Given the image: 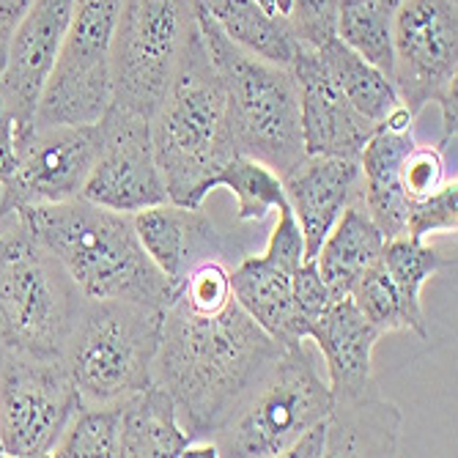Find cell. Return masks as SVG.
<instances>
[{
	"label": "cell",
	"mask_w": 458,
	"mask_h": 458,
	"mask_svg": "<svg viewBox=\"0 0 458 458\" xmlns=\"http://www.w3.org/2000/svg\"><path fill=\"white\" fill-rule=\"evenodd\" d=\"M280 182L305 239V261H313L332 225L362 198L360 157L305 154Z\"/></svg>",
	"instance_id": "e0dca14e"
},
{
	"label": "cell",
	"mask_w": 458,
	"mask_h": 458,
	"mask_svg": "<svg viewBox=\"0 0 458 458\" xmlns=\"http://www.w3.org/2000/svg\"><path fill=\"white\" fill-rule=\"evenodd\" d=\"M259 4H261L269 14L285 17V12H288V0H259Z\"/></svg>",
	"instance_id": "f35d334b"
},
{
	"label": "cell",
	"mask_w": 458,
	"mask_h": 458,
	"mask_svg": "<svg viewBox=\"0 0 458 458\" xmlns=\"http://www.w3.org/2000/svg\"><path fill=\"white\" fill-rule=\"evenodd\" d=\"M447 182H455V176L450 179L445 148L414 143V148L406 154V159L401 165V184H403V192L409 195V200L428 198V195L439 192Z\"/></svg>",
	"instance_id": "d6a6232c"
},
{
	"label": "cell",
	"mask_w": 458,
	"mask_h": 458,
	"mask_svg": "<svg viewBox=\"0 0 458 458\" xmlns=\"http://www.w3.org/2000/svg\"><path fill=\"white\" fill-rule=\"evenodd\" d=\"M198 28L223 80L236 151L264 162L283 179L305 157L294 77L288 69L239 47L200 6Z\"/></svg>",
	"instance_id": "277c9868"
},
{
	"label": "cell",
	"mask_w": 458,
	"mask_h": 458,
	"mask_svg": "<svg viewBox=\"0 0 458 458\" xmlns=\"http://www.w3.org/2000/svg\"><path fill=\"white\" fill-rule=\"evenodd\" d=\"M30 6H33V0H0V69L6 64L9 41Z\"/></svg>",
	"instance_id": "8d00e7d4"
},
{
	"label": "cell",
	"mask_w": 458,
	"mask_h": 458,
	"mask_svg": "<svg viewBox=\"0 0 458 458\" xmlns=\"http://www.w3.org/2000/svg\"><path fill=\"white\" fill-rule=\"evenodd\" d=\"M327 66V72L332 74V80L338 82V89L344 91V97L368 118L379 127V123L401 105L393 80L377 69L373 64H368L362 55H357L352 47H346L344 41L335 36L332 41H327L324 47L316 50Z\"/></svg>",
	"instance_id": "d4e9b609"
},
{
	"label": "cell",
	"mask_w": 458,
	"mask_h": 458,
	"mask_svg": "<svg viewBox=\"0 0 458 458\" xmlns=\"http://www.w3.org/2000/svg\"><path fill=\"white\" fill-rule=\"evenodd\" d=\"M72 6L74 0H33L9 41L6 64L0 69V99L14 118L17 143L33 132V118L55 69Z\"/></svg>",
	"instance_id": "5bb4252c"
},
{
	"label": "cell",
	"mask_w": 458,
	"mask_h": 458,
	"mask_svg": "<svg viewBox=\"0 0 458 458\" xmlns=\"http://www.w3.org/2000/svg\"><path fill=\"white\" fill-rule=\"evenodd\" d=\"M277 223L269 233V242H267V259L275 261L277 267H283L285 272L294 275L302 264H305V239H302V231H300V223L291 212L288 200L277 209Z\"/></svg>",
	"instance_id": "e575fe53"
},
{
	"label": "cell",
	"mask_w": 458,
	"mask_h": 458,
	"mask_svg": "<svg viewBox=\"0 0 458 458\" xmlns=\"http://www.w3.org/2000/svg\"><path fill=\"white\" fill-rule=\"evenodd\" d=\"M192 439L174 398L157 382L121 401L118 458H176Z\"/></svg>",
	"instance_id": "ffe728a7"
},
{
	"label": "cell",
	"mask_w": 458,
	"mask_h": 458,
	"mask_svg": "<svg viewBox=\"0 0 458 458\" xmlns=\"http://www.w3.org/2000/svg\"><path fill=\"white\" fill-rule=\"evenodd\" d=\"M398 0H341L338 38L393 80V20Z\"/></svg>",
	"instance_id": "484cf974"
},
{
	"label": "cell",
	"mask_w": 458,
	"mask_h": 458,
	"mask_svg": "<svg viewBox=\"0 0 458 458\" xmlns=\"http://www.w3.org/2000/svg\"><path fill=\"white\" fill-rule=\"evenodd\" d=\"M82 294L14 215L0 217V352L61 360Z\"/></svg>",
	"instance_id": "8992f818"
},
{
	"label": "cell",
	"mask_w": 458,
	"mask_h": 458,
	"mask_svg": "<svg viewBox=\"0 0 458 458\" xmlns=\"http://www.w3.org/2000/svg\"><path fill=\"white\" fill-rule=\"evenodd\" d=\"M329 385L321 382L305 341L285 344L277 362L212 437L220 455L275 458L285 455L310 426L327 418Z\"/></svg>",
	"instance_id": "ba28073f"
},
{
	"label": "cell",
	"mask_w": 458,
	"mask_h": 458,
	"mask_svg": "<svg viewBox=\"0 0 458 458\" xmlns=\"http://www.w3.org/2000/svg\"><path fill=\"white\" fill-rule=\"evenodd\" d=\"M102 148L97 123H55L36 127L17 143V165L0 184V217L28 206L64 203L82 195Z\"/></svg>",
	"instance_id": "7c38bea8"
},
{
	"label": "cell",
	"mask_w": 458,
	"mask_h": 458,
	"mask_svg": "<svg viewBox=\"0 0 458 458\" xmlns=\"http://www.w3.org/2000/svg\"><path fill=\"white\" fill-rule=\"evenodd\" d=\"M0 360H4V352H0Z\"/></svg>",
	"instance_id": "ab89813d"
},
{
	"label": "cell",
	"mask_w": 458,
	"mask_h": 458,
	"mask_svg": "<svg viewBox=\"0 0 458 458\" xmlns=\"http://www.w3.org/2000/svg\"><path fill=\"white\" fill-rule=\"evenodd\" d=\"M99 130L102 148L80 198L123 215H135L168 200L154 157L151 118L107 105L99 118Z\"/></svg>",
	"instance_id": "4fadbf2b"
},
{
	"label": "cell",
	"mask_w": 458,
	"mask_h": 458,
	"mask_svg": "<svg viewBox=\"0 0 458 458\" xmlns=\"http://www.w3.org/2000/svg\"><path fill=\"white\" fill-rule=\"evenodd\" d=\"M300 91V118L305 154L360 157L362 146L377 130L338 89L316 50L300 47L288 66Z\"/></svg>",
	"instance_id": "2e32d148"
},
{
	"label": "cell",
	"mask_w": 458,
	"mask_h": 458,
	"mask_svg": "<svg viewBox=\"0 0 458 458\" xmlns=\"http://www.w3.org/2000/svg\"><path fill=\"white\" fill-rule=\"evenodd\" d=\"M327 455H398L403 414L370 379L329 387Z\"/></svg>",
	"instance_id": "d6986e66"
},
{
	"label": "cell",
	"mask_w": 458,
	"mask_h": 458,
	"mask_svg": "<svg viewBox=\"0 0 458 458\" xmlns=\"http://www.w3.org/2000/svg\"><path fill=\"white\" fill-rule=\"evenodd\" d=\"M17 165V127L14 118L0 99V184H4Z\"/></svg>",
	"instance_id": "d590c367"
},
{
	"label": "cell",
	"mask_w": 458,
	"mask_h": 458,
	"mask_svg": "<svg viewBox=\"0 0 458 458\" xmlns=\"http://www.w3.org/2000/svg\"><path fill=\"white\" fill-rule=\"evenodd\" d=\"M151 143L168 200L192 209L203 206L215 176L239 154L223 80L203 45L200 28L168 94L151 115Z\"/></svg>",
	"instance_id": "3957f363"
},
{
	"label": "cell",
	"mask_w": 458,
	"mask_h": 458,
	"mask_svg": "<svg viewBox=\"0 0 458 458\" xmlns=\"http://www.w3.org/2000/svg\"><path fill=\"white\" fill-rule=\"evenodd\" d=\"M195 33V0H123L110 47V105L151 118Z\"/></svg>",
	"instance_id": "52a82bcc"
},
{
	"label": "cell",
	"mask_w": 458,
	"mask_h": 458,
	"mask_svg": "<svg viewBox=\"0 0 458 458\" xmlns=\"http://www.w3.org/2000/svg\"><path fill=\"white\" fill-rule=\"evenodd\" d=\"M385 242V233L368 217L362 203L349 206L332 225L313 259L332 297L341 300L352 294L354 283L382 259Z\"/></svg>",
	"instance_id": "603a6c76"
},
{
	"label": "cell",
	"mask_w": 458,
	"mask_h": 458,
	"mask_svg": "<svg viewBox=\"0 0 458 458\" xmlns=\"http://www.w3.org/2000/svg\"><path fill=\"white\" fill-rule=\"evenodd\" d=\"M285 455H291V458H318V455H327V426H324V420L310 426L294 445L288 447Z\"/></svg>",
	"instance_id": "74e56055"
},
{
	"label": "cell",
	"mask_w": 458,
	"mask_h": 458,
	"mask_svg": "<svg viewBox=\"0 0 458 458\" xmlns=\"http://www.w3.org/2000/svg\"><path fill=\"white\" fill-rule=\"evenodd\" d=\"M458 4L398 0L393 20V86L398 102L418 118L428 105L442 110V140L455 143Z\"/></svg>",
	"instance_id": "9c48e42d"
},
{
	"label": "cell",
	"mask_w": 458,
	"mask_h": 458,
	"mask_svg": "<svg viewBox=\"0 0 458 458\" xmlns=\"http://www.w3.org/2000/svg\"><path fill=\"white\" fill-rule=\"evenodd\" d=\"M14 217L58 261L86 300H121L151 308H165L174 300V285L148 259L132 215L74 198L28 206Z\"/></svg>",
	"instance_id": "7a4b0ae2"
},
{
	"label": "cell",
	"mask_w": 458,
	"mask_h": 458,
	"mask_svg": "<svg viewBox=\"0 0 458 458\" xmlns=\"http://www.w3.org/2000/svg\"><path fill=\"white\" fill-rule=\"evenodd\" d=\"M121 401L118 403H82L53 455L58 458H118Z\"/></svg>",
	"instance_id": "f1b7e54d"
},
{
	"label": "cell",
	"mask_w": 458,
	"mask_h": 458,
	"mask_svg": "<svg viewBox=\"0 0 458 458\" xmlns=\"http://www.w3.org/2000/svg\"><path fill=\"white\" fill-rule=\"evenodd\" d=\"M217 28L239 47L283 69L291 66L300 45L280 14H269L259 0H195Z\"/></svg>",
	"instance_id": "cb8c5ba5"
},
{
	"label": "cell",
	"mask_w": 458,
	"mask_h": 458,
	"mask_svg": "<svg viewBox=\"0 0 458 458\" xmlns=\"http://www.w3.org/2000/svg\"><path fill=\"white\" fill-rule=\"evenodd\" d=\"M291 277L294 275L267 256H244L231 272V294L236 305L283 346L302 341L297 329Z\"/></svg>",
	"instance_id": "7402d4cb"
},
{
	"label": "cell",
	"mask_w": 458,
	"mask_h": 458,
	"mask_svg": "<svg viewBox=\"0 0 458 458\" xmlns=\"http://www.w3.org/2000/svg\"><path fill=\"white\" fill-rule=\"evenodd\" d=\"M82 406L61 360L4 354L0 360V455H53Z\"/></svg>",
	"instance_id": "8fae6325"
},
{
	"label": "cell",
	"mask_w": 458,
	"mask_h": 458,
	"mask_svg": "<svg viewBox=\"0 0 458 458\" xmlns=\"http://www.w3.org/2000/svg\"><path fill=\"white\" fill-rule=\"evenodd\" d=\"M291 294H294V313H297V329L300 338L308 341L310 327L321 318V313L335 302L329 285L324 283V277L318 275L316 261H305L294 277H291Z\"/></svg>",
	"instance_id": "836d02e7"
},
{
	"label": "cell",
	"mask_w": 458,
	"mask_h": 458,
	"mask_svg": "<svg viewBox=\"0 0 458 458\" xmlns=\"http://www.w3.org/2000/svg\"><path fill=\"white\" fill-rule=\"evenodd\" d=\"M308 338L316 341L327 362L329 387H349L370 379V357L382 332L365 321L352 297L332 302L321 318L310 327Z\"/></svg>",
	"instance_id": "44dd1931"
},
{
	"label": "cell",
	"mask_w": 458,
	"mask_h": 458,
	"mask_svg": "<svg viewBox=\"0 0 458 458\" xmlns=\"http://www.w3.org/2000/svg\"><path fill=\"white\" fill-rule=\"evenodd\" d=\"M280 354L283 344L250 318L236 300L217 313H198L171 300L162 308L154 382L168 390L182 426L195 439H212Z\"/></svg>",
	"instance_id": "6da1fadb"
},
{
	"label": "cell",
	"mask_w": 458,
	"mask_h": 458,
	"mask_svg": "<svg viewBox=\"0 0 458 458\" xmlns=\"http://www.w3.org/2000/svg\"><path fill=\"white\" fill-rule=\"evenodd\" d=\"M225 187L236 195V223H264L272 209L285 203L283 182L264 162L236 154L215 176L212 190Z\"/></svg>",
	"instance_id": "83f0119b"
},
{
	"label": "cell",
	"mask_w": 458,
	"mask_h": 458,
	"mask_svg": "<svg viewBox=\"0 0 458 458\" xmlns=\"http://www.w3.org/2000/svg\"><path fill=\"white\" fill-rule=\"evenodd\" d=\"M162 308L82 297L61 365L82 403H118L154 382Z\"/></svg>",
	"instance_id": "5b68a950"
},
{
	"label": "cell",
	"mask_w": 458,
	"mask_h": 458,
	"mask_svg": "<svg viewBox=\"0 0 458 458\" xmlns=\"http://www.w3.org/2000/svg\"><path fill=\"white\" fill-rule=\"evenodd\" d=\"M349 297L357 305V310L365 316V321H370L382 335L398 332V329H409L418 335V327H414L411 316L406 313L395 283L390 280L387 269L382 267V259L354 283Z\"/></svg>",
	"instance_id": "f546056e"
},
{
	"label": "cell",
	"mask_w": 458,
	"mask_h": 458,
	"mask_svg": "<svg viewBox=\"0 0 458 458\" xmlns=\"http://www.w3.org/2000/svg\"><path fill=\"white\" fill-rule=\"evenodd\" d=\"M123 0H74L55 69L41 94L33 130L97 123L110 105V47Z\"/></svg>",
	"instance_id": "30bf717a"
},
{
	"label": "cell",
	"mask_w": 458,
	"mask_h": 458,
	"mask_svg": "<svg viewBox=\"0 0 458 458\" xmlns=\"http://www.w3.org/2000/svg\"><path fill=\"white\" fill-rule=\"evenodd\" d=\"M414 115L398 105L368 138L360 151L362 171V209L377 223L385 239L406 236L409 195L401 184V165L414 148Z\"/></svg>",
	"instance_id": "ac0fdd59"
},
{
	"label": "cell",
	"mask_w": 458,
	"mask_h": 458,
	"mask_svg": "<svg viewBox=\"0 0 458 458\" xmlns=\"http://www.w3.org/2000/svg\"><path fill=\"white\" fill-rule=\"evenodd\" d=\"M458 228V187L455 182H447L439 192L428 198L409 200L406 212V236L409 239H426L428 233L445 231L455 233Z\"/></svg>",
	"instance_id": "1f68e13d"
},
{
	"label": "cell",
	"mask_w": 458,
	"mask_h": 458,
	"mask_svg": "<svg viewBox=\"0 0 458 458\" xmlns=\"http://www.w3.org/2000/svg\"><path fill=\"white\" fill-rule=\"evenodd\" d=\"M382 267L387 269L390 280L395 283L401 302L406 313L411 316L414 327H418V335L426 338V313L420 305V291L428 277H434L439 269L455 267V259L439 256L434 247H426L420 239H409V236H393L385 242L382 250Z\"/></svg>",
	"instance_id": "4316f807"
},
{
	"label": "cell",
	"mask_w": 458,
	"mask_h": 458,
	"mask_svg": "<svg viewBox=\"0 0 458 458\" xmlns=\"http://www.w3.org/2000/svg\"><path fill=\"white\" fill-rule=\"evenodd\" d=\"M338 4L341 0H288L285 20L300 47L318 50L338 36Z\"/></svg>",
	"instance_id": "4dcf8cb0"
},
{
	"label": "cell",
	"mask_w": 458,
	"mask_h": 458,
	"mask_svg": "<svg viewBox=\"0 0 458 458\" xmlns=\"http://www.w3.org/2000/svg\"><path fill=\"white\" fill-rule=\"evenodd\" d=\"M132 223L148 259L171 280L174 291L187 272L203 261L228 264L231 259L242 261L247 256L231 233H223L209 215H203V206L192 209V206L165 200L135 212Z\"/></svg>",
	"instance_id": "9a60e30c"
}]
</instances>
